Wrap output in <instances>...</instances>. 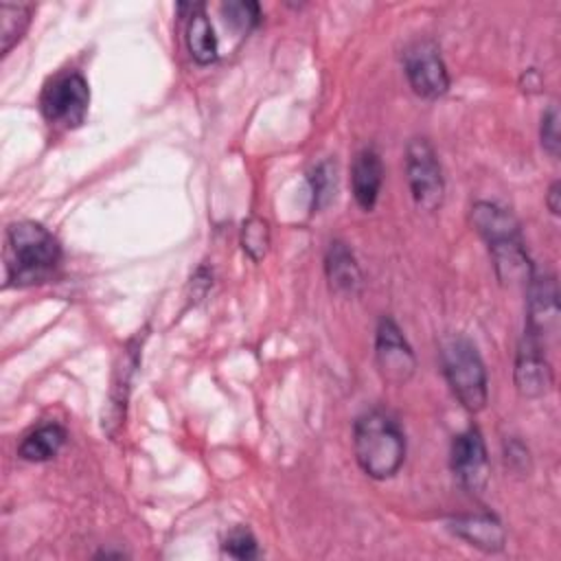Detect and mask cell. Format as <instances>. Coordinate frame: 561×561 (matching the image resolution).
I'll return each mask as SVG.
<instances>
[{
	"mask_svg": "<svg viewBox=\"0 0 561 561\" xmlns=\"http://www.w3.org/2000/svg\"><path fill=\"white\" fill-rule=\"evenodd\" d=\"M61 263V245L53 232L37 221H13L7 228L4 267L7 285L46 283Z\"/></svg>",
	"mask_w": 561,
	"mask_h": 561,
	"instance_id": "cell-1",
	"label": "cell"
},
{
	"mask_svg": "<svg viewBox=\"0 0 561 561\" xmlns=\"http://www.w3.org/2000/svg\"><path fill=\"white\" fill-rule=\"evenodd\" d=\"M355 460L375 480L392 478L405 460V436L394 419L381 410L357 416L353 427Z\"/></svg>",
	"mask_w": 561,
	"mask_h": 561,
	"instance_id": "cell-2",
	"label": "cell"
},
{
	"mask_svg": "<svg viewBox=\"0 0 561 561\" xmlns=\"http://www.w3.org/2000/svg\"><path fill=\"white\" fill-rule=\"evenodd\" d=\"M440 362L445 379L469 412H480L486 405V370L484 362L471 340L462 335H451L440 346Z\"/></svg>",
	"mask_w": 561,
	"mask_h": 561,
	"instance_id": "cell-3",
	"label": "cell"
},
{
	"mask_svg": "<svg viewBox=\"0 0 561 561\" xmlns=\"http://www.w3.org/2000/svg\"><path fill=\"white\" fill-rule=\"evenodd\" d=\"M39 105L50 125L61 129L79 127L90 105L88 81L79 72H61L46 83Z\"/></svg>",
	"mask_w": 561,
	"mask_h": 561,
	"instance_id": "cell-4",
	"label": "cell"
},
{
	"mask_svg": "<svg viewBox=\"0 0 561 561\" xmlns=\"http://www.w3.org/2000/svg\"><path fill=\"white\" fill-rule=\"evenodd\" d=\"M405 171L414 204L425 213H434L443 204L445 180L436 151L425 138H412L408 142Z\"/></svg>",
	"mask_w": 561,
	"mask_h": 561,
	"instance_id": "cell-5",
	"label": "cell"
},
{
	"mask_svg": "<svg viewBox=\"0 0 561 561\" xmlns=\"http://www.w3.org/2000/svg\"><path fill=\"white\" fill-rule=\"evenodd\" d=\"M375 359L381 379L392 386H403L414 375L416 357L392 318H381L377 324Z\"/></svg>",
	"mask_w": 561,
	"mask_h": 561,
	"instance_id": "cell-6",
	"label": "cell"
},
{
	"mask_svg": "<svg viewBox=\"0 0 561 561\" xmlns=\"http://www.w3.org/2000/svg\"><path fill=\"white\" fill-rule=\"evenodd\" d=\"M403 68L412 90L423 99H438L449 88V75L432 39H419L403 53Z\"/></svg>",
	"mask_w": 561,
	"mask_h": 561,
	"instance_id": "cell-7",
	"label": "cell"
},
{
	"mask_svg": "<svg viewBox=\"0 0 561 561\" xmlns=\"http://www.w3.org/2000/svg\"><path fill=\"white\" fill-rule=\"evenodd\" d=\"M526 333L535 335L543 346L548 337H554L559 331V291L552 274L537 276L526 285Z\"/></svg>",
	"mask_w": 561,
	"mask_h": 561,
	"instance_id": "cell-8",
	"label": "cell"
},
{
	"mask_svg": "<svg viewBox=\"0 0 561 561\" xmlns=\"http://www.w3.org/2000/svg\"><path fill=\"white\" fill-rule=\"evenodd\" d=\"M515 388L526 399L543 397L552 388V368L546 359V346L524 331L515 355Z\"/></svg>",
	"mask_w": 561,
	"mask_h": 561,
	"instance_id": "cell-9",
	"label": "cell"
},
{
	"mask_svg": "<svg viewBox=\"0 0 561 561\" xmlns=\"http://www.w3.org/2000/svg\"><path fill=\"white\" fill-rule=\"evenodd\" d=\"M451 469L460 484L480 491L486 484V447L478 427H469L451 443Z\"/></svg>",
	"mask_w": 561,
	"mask_h": 561,
	"instance_id": "cell-10",
	"label": "cell"
},
{
	"mask_svg": "<svg viewBox=\"0 0 561 561\" xmlns=\"http://www.w3.org/2000/svg\"><path fill=\"white\" fill-rule=\"evenodd\" d=\"M495 274L504 285H528L533 278V261L524 248V239H504L489 245Z\"/></svg>",
	"mask_w": 561,
	"mask_h": 561,
	"instance_id": "cell-11",
	"label": "cell"
},
{
	"mask_svg": "<svg viewBox=\"0 0 561 561\" xmlns=\"http://www.w3.org/2000/svg\"><path fill=\"white\" fill-rule=\"evenodd\" d=\"M324 272L329 285L340 296H355L362 289V270L355 254L342 241H333L324 256Z\"/></svg>",
	"mask_w": 561,
	"mask_h": 561,
	"instance_id": "cell-12",
	"label": "cell"
},
{
	"mask_svg": "<svg viewBox=\"0 0 561 561\" xmlns=\"http://www.w3.org/2000/svg\"><path fill=\"white\" fill-rule=\"evenodd\" d=\"M383 182V164L375 149H362L351 169L353 197L364 210H373Z\"/></svg>",
	"mask_w": 561,
	"mask_h": 561,
	"instance_id": "cell-13",
	"label": "cell"
},
{
	"mask_svg": "<svg viewBox=\"0 0 561 561\" xmlns=\"http://www.w3.org/2000/svg\"><path fill=\"white\" fill-rule=\"evenodd\" d=\"M471 224L489 245L522 237L517 217L508 208L493 202H476L471 206Z\"/></svg>",
	"mask_w": 561,
	"mask_h": 561,
	"instance_id": "cell-14",
	"label": "cell"
},
{
	"mask_svg": "<svg viewBox=\"0 0 561 561\" xmlns=\"http://www.w3.org/2000/svg\"><path fill=\"white\" fill-rule=\"evenodd\" d=\"M449 530L484 552H497L506 541L504 528L493 515H458L449 519Z\"/></svg>",
	"mask_w": 561,
	"mask_h": 561,
	"instance_id": "cell-15",
	"label": "cell"
},
{
	"mask_svg": "<svg viewBox=\"0 0 561 561\" xmlns=\"http://www.w3.org/2000/svg\"><path fill=\"white\" fill-rule=\"evenodd\" d=\"M64 443H66V430L57 423H46L35 427L22 438L18 454L28 462H46L59 454Z\"/></svg>",
	"mask_w": 561,
	"mask_h": 561,
	"instance_id": "cell-16",
	"label": "cell"
},
{
	"mask_svg": "<svg viewBox=\"0 0 561 561\" xmlns=\"http://www.w3.org/2000/svg\"><path fill=\"white\" fill-rule=\"evenodd\" d=\"M186 26V46L191 57L206 66L217 59V37L213 33V26L204 13V4H193V13L188 15Z\"/></svg>",
	"mask_w": 561,
	"mask_h": 561,
	"instance_id": "cell-17",
	"label": "cell"
},
{
	"mask_svg": "<svg viewBox=\"0 0 561 561\" xmlns=\"http://www.w3.org/2000/svg\"><path fill=\"white\" fill-rule=\"evenodd\" d=\"M31 15H33V7L31 4H11V2H2L0 4V50L2 55H7L26 33L28 24H31Z\"/></svg>",
	"mask_w": 561,
	"mask_h": 561,
	"instance_id": "cell-18",
	"label": "cell"
},
{
	"mask_svg": "<svg viewBox=\"0 0 561 561\" xmlns=\"http://www.w3.org/2000/svg\"><path fill=\"white\" fill-rule=\"evenodd\" d=\"M241 248L252 261H261L270 250V226L261 217H250L241 226Z\"/></svg>",
	"mask_w": 561,
	"mask_h": 561,
	"instance_id": "cell-19",
	"label": "cell"
},
{
	"mask_svg": "<svg viewBox=\"0 0 561 561\" xmlns=\"http://www.w3.org/2000/svg\"><path fill=\"white\" fill-rule=\"evenodd\" d=\"M311 197H313V208H322L329 199L331 193L335 188V167L331 162H320L313 171H311Z\"/></svg>",
	"mask_w": 561,
	"mask_h": 561,
	"instance_id": "cell-20",
	"label": "cell"
},
{
	"mask_svg": "<svg viewBox=\"0 0 561 561\" xmlns=\"http://www.w3.org/2000/svg\"><path fill=\"white\" fill-rule=\"evenodd\" d=\"M221 13L239 31H250L261 20V9L256 2H224Z\"/></svg>",
	"mask_w": 561,
	"mask_h": 561,
	"instance_id": "cell-21",
	"label": "cell"
},
{
	"mask_svg": "<svg viewBox=\"0 0 561 561\" xmlns=\"http://www.w3.org/2000/svg\"><path fill=\"white\" fill-rule=\"evenodd\" d=\"M224 552L232 559H254L259 554L256 539L248 528L237 526L228 533V537L224 541Z\"/></svg>",
	"mask_w": 561,
	"mask_h": 561,
	"instance_id": "cell-22",
	"label": "cell"
},
{
	"mask_svg": "<svg viewBox=\"0 0 561 561\" xmlns=\"http://www.w3.org/2000/svg\"><path fill=\"white\" fill-rule=\"evenodd\" d=\"M539 138H541V147L552 156L557 158L559 156V112L557 107H548L541 116V129H539Z\"/></svg>",
	"mask_w": 561,
	"mask_h": 561,
	"instance_id": "cell-23",
	"label": "cell"
},
{
	"mask_svg": "<svg viewBox=\"0 0 561 561\" xmlns=\"http://www.w3.org/2000/svg\"><path fill=\"white\" fill-rule=\"evenodd\" d=\"M561 184L559 182H552V186H550V191H548V197H546V204H548V210L552 213V215H559V208H561V204H559V197H561Z\"/></svg>",
	"mask_w": 561,
	"mask_h": 561,
	"instance_id": "cell-24",
	"label": "cell"
}]
</instances>
